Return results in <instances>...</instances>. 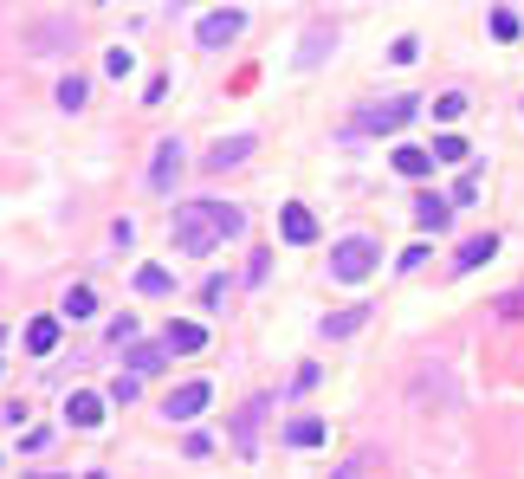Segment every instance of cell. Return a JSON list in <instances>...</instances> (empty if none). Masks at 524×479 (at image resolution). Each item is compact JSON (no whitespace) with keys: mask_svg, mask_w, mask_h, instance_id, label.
<instances>
[{"mask_svg":"<svg viewBox=\"0 0 524 479\" xmlns=\"http://www.w3.org/2000/svg\"><path fill=\"white\" fill-rule=\"evenodd\" d=\"M246 227V214L233 208V201H188V208H175V227H169V240H175V253H214L227 234H240Z\"/></svg>","mask_w":524,"mask_h":479,"instance_id":"cell-1","label":"cell"},{"mask_svg":"<svg viewBox=\"0 0 524 479\" xmlns=\"http://www.w3.org/2000/svg\"><path fill=\"white\" fill-rule=\"evenodd\" d=\"M376 266H382L376 240H337L330 246V279H343V285H363Z\"/></svg>","mask_w":524,"mask_h":479,"instance_id":"cell-2","label":"cell"},{"mask_svg":"<svg viewBox=\"0 0 524 479\" xmlns=\"http://www.w3.org/2000/svg\"><path fill=\"white\" fill-rule=\"evenodd\" d=\"M246 33V13L240 7H214V13H201V26H195V46H227V39H240Z\"/></svg>","mask_w":524,"mask_h":479,"instance_id":"cell-3","label":"cell"},{"mask_svg":"<svg viewBox=\"0 0 524 479\" xmlns=\"http://www.w3.org/2000/svg\"><path fill=\"white\" fill-rule=\"evenodd\" d=\"M72 33H78L72 13H46V20L26 26V52H65V46H72Z\"/></svg>","mask_w":524,"mask_h":479,"instance_id":"cell-4","label":"cell"},{"mask_svg":"<svg viewBox=\"0 0 524 479\" xmlns=\"http://www.w3.org/2000/svg\"><path fill=\"white\" fill-rule=\"evenodd\" d=\"M266 395H253V402L233 415V447H240V460H259V428H266Z\"/></svg>","mask_w":524,"mask_h":479,"instance_id":"cell-5","label":"cell"},{"mask_svg":"<svg viewBox=\"0 0 524 479\" xmlns=\"http://www.w3.org/2000/svg\"><path fill=\"white\" fill-rule=\"evenodd\" d=\"M415 111H421V98H408V91H402V98H389V104H369V111H363V130H382V136H389V130H402Z\"/></svg>","mask_w":524,"mask_h":479,"instance_id":"cell-6","label":"cell"},{"mask_svg":"<svg viewBox=\"0 0 524 479\" xmlns=\"http://www.w3.org/2000/svg\"><path fill=\"white\" fill-rule=\"evenodd\" d=\"M208 402H214V389H208V382H182V389H169V402H162V415H169V421H195V415H201Z\"/></svg>","mask_w":524,"mask_h":479,"instance_id":"cell-7","label":"cell"},{"mask_svg":"<svg viewBox=\"0 0 524 479\" xmlns=\"http://www.w3.org/2000/svg\"><path fill=\"white\" fill-rule=\"evenodd\" d=\"M175 175H182V143H156V162H149V188H156V195H169L175 188Z\"/></svg>","mask_w":524,"mask_h":479,"instance_id":"cell-8","label":"cell"},{"mask_svg":"<svg viewBox=\"0 0 524 479\" xmlns=\"http://www.w3.org/2000/svg\"><path fill=\"white\" fill-rule=\"evenodd\" d=\"M279 234L292 240V246H311V240H317V221H311V208L285 201V208H279Z\"/></svg>","mask_w":524,"mask_h":479,"instance_id":"cell-9","label":"cell"},{"mask_svg":"<svg viewBox=\"0 0 524 479\" xmlns=\"http://www.w3.org/2000/svg\"><path fill=\"white\" fill-rule=\"evenodd\" d=\"M246 156H253V136H227V143H214L208 169H214V175H227V169H240Z\"/></svg>","mask_w":524,"mask_h":479,"instance_id":"cell-10","label":"cell"},{"mask_svg":"<svg viewBox=\"0 0 524 479\" xmlns=\"http://www.w3.org/2000/svg\"><path fill=\"white\" fill-rule=\"evenodd\" d=\"M486 259H499V240H492V234H473L460 253H453V266H460V272H479Z\"/></svg>","mask_w":524,"mask_h":479,"instance_id":"cell-11","label":"cell"},{"mask_svg":"<svg viewBox=\"0 0 524 479\" xmlns=\"http://www.w3.org/2000/svg\"><path fill=\"white\" fill-rule=\"evenodd\" d=\"M65 415H72V428H98V421H104V395L78 389L72 402H65Z\"/></svg>","mask_w":524,"mask_h":479,"instance_id":"cell-12","label":"cell"},{"mask_svg":"<svg viewBox=\"0 0 524 479\" xmlns=\"http://www.w3.org/2000/svg\"><path fill=\"white\" fill-rule=\"evenodd\" d=\"M26 350H33V357H52V350H59V318H33L26 324Z\"/></svg>","mask_w":524,"mask_h":479,"instance_id":"cell-13","label":"cell"},{"mask_svg":"<svg viewBox=\"0 0 524 479\" xmlns=\"http://www.w3.org/2000/svg\"><path fill=\"white\" fill-rule=\"evenodd\" d=\"M363 324H369V305H350V311H337V318H324L317 331H324V337H356Z\"/></svg>","mask_w":524,"mask_h":479,"instance_id":"cell-14","label":"cell"},{"mask_svg":"<svg viewBox=\"0 0 524 479\" xmlns=\"http://www.w3.org/2000/svg\"><path fill=\"white\" fill-rule=\"evenodd\" d=\"M162 344H169V350H188V357H195V350L208 344V331H201V324H188V318H182V324H169V331H162Z\"/></svg>","mask_w":524,"mask_h":479,"instance_id":"cell-15","label":"cell"},{"mask_svg":"<svg viewBox=\"0 0 524 479\" xmlns=\"http://www.w3.org/2000/svg\"><path fill=\"white\" fill-rule=\"evenodd\" d=\"M59 311H65V318H72V324H85L91 311H98V292H91V285H72V292L59 298Z\"/></svg>","mask_w":524,"mask_h":479,"instance_id":"cell-16","label":"cell"},{"mask_svg":"<svg viewBox=\"0 0 524 479\" xmlns=\"http://www.w3.org/2000/svg\"><path fill=\"white\" fill-rule=\"evenodd\" d=\"M136 292H143V298H169L175 292L169 266H136Z\"/></svg>","mask_w":524,"mask_h":479,"instance_id":"cell-17","label":"cell"},{"mask_svg":"<svg viewBox=\"0 0 524 479\" xmlns=\"http://www.w3.org/2000/svg\"><path fill=\"white\" fill-rule=\"evenodd\" d=\"M447 214H453V201H440V195H421V201H415V221L427 227V234H440V227H447Z\"/></svg>","mask_w":524,"mask_h":479,"instance_id":"cell-18","label":"cell"},{"mask_svg":"<svg viewBox=\"0 0 524 479\" xmlns=\"http://www.w3.org/2000/svg\"><path fill=\"white\" fill-rule=\"evenodd\" d=\"M395 169H402L408 182H421V175L434 169V149H395Z\"/></svg>","mask_w":524,"mask_h":479,"instance_id":"cell-19","label":"cell"},{"mask_svg":"<svg viewBox=\"0 0 524 479\" xmlns=\"http://www.w3.org/2000/svg\"><path fill=\"white\" fill-rule=\"evenodd\" d=\"M427 149H434V162H460V169H466V156H473V143H466V136H434Z\"/></svg>","mask_w":524,"mask_h":479,"instance_id":"cell-20","label":"cell"},{"mask_svg":"<svg viewBox=\"0 0 524 479\" xmlns=\"http://www.w3.org/2000/svg\"><path fill=\"white\" fill-rule=\"evenodd\" d=\"M285 441H292V447H317V441H324V421H317V415H298L292 428H285Z\"/></svg>","mask_w":524,"mask_h":479,"instance_id":"cell-21","label":"cell"},{"mask_svg":"<svg viewBox=\"0 0 524 479\" xmlns=\"http://www.w3.org/2000/svg\"><path fill=\"white\" fill-rule=\"evenodd\" d=\"M162 350H169V344H130V376H149V369H162Z\"/></svg>","mask_w":524,"mask_h":479,"instance_id":"cell-22","label":"cell"},{"mask_svg":"<svg viewBox=\"0 0 524 479\" xmlns=\"http://www.w3.org/2000/svg\"><path fill=\"white\" fill-rule=\"evenodd\" d=\"M85 98H91V85H85V78H59V104H65V111H85Z\"/></svg>","mask_w":524,"mask_h":479,"instance_id":"cell-23","label":"cell"},{"mask_svg":"<svg viewBox=\"0 0 524 479\" xmlns=\"http://www.w3.org/2000/svg\"><path fill=\"white\" fill-rule=\"evenodd\" d=\"M486 26H492V39H518V13H512V7H492Z\"/></svg>","mask_w":524,"mask_h":479,"instance_id":"cell-24","label":"cell"},{"mask_svg":"<svg viewBox=\"0 0 524 479\" xmlns=\"http://www.w3.org/2000/svg\"><path fill=\"white\" fill-rule=\"evenodd\" d=\"M324 46H330V33H324V26H311V39H305V52H298V65H317V59H324Z\"/></svg>","mask_w":524,"mask_h":479,"instance_id":"cell-25","label":"cell"},{"mask_svg":"<svg viewBox=\"0 0 524 479\" xmlns=\"http://www.w3.org/2000/svg\"><path fill=\"white\" fill-rule=\"evenodd\" d=\"M460 111H466V98H460V91H440V98H434V117H440V123H453Z\"/></svg>","mask_w":524,"mask_h":479,"instance_id":"cell-26","label":"cell"},{"mask_svg":"<svg viewBox=\"0 0 524 479\" xmlns=\"http://www.w3.org/2000/svg\"><path fill=\"white\" fill-rule=\"evenodd\" d=\"M499 318H512V324L524 318V285H512V292H505V298H499Z\"/></svg>","mask_w":524,"mask_h":479,"instance_id":"cell-27","label":"cell"},{"mask_svg":"<svg viewBox=\"0 0 524 479\" xmlns=\"http://www.w3.org/2000/svg\"><path fill=\"white\" fill-rule=\"evenodd\" d=\"M453 201H460V208H466V201H479V175H473V169H466L460 182H453Z\"/></svg>","mask_w":524,"mask_h":479,"instance_id":"cell-28","label":"cell"},{"mask_svg":"<svg viewBox=\"0 0 524 479\" xmlns=\"http://www.w3.org/2000/svg\"><path fill=\"white\" fill-rule=\"evenodd\" d=\"M110 402H136V376H130V369H123V376L110 382Z\"/></svg>","mask_w":524,"mask_h":479,"instance_id":"cell-29","label":"cell"},{"mask_svg":"<svg viewBox=\"0 0 524 479\" xmlns=\"http://www.w3.org/2000/svg\"><path fill=\"white\" fill-rule=\"evenodd\" d=\"M415 52H421V39H408V33H402V39H395V46H389V59H395V65H408V59H415Z\"/></svg>","mask_w":524,"mask_h":479,"instance_id":"cell-30","label":"cell"},{"mask_svg":"<svg viewBox=\"0 0 524 479\" xmlns=\"http://www.w3.org/2000/svg\"><path fill=\"white\" fill-rule=\"evenodd\" d=\"M130 65H136V59H130V46H117V52H110V59H104V72H110V78H123V72H130Z\"/></svg>","mask_w":524,"mask_h":479,"instance_id":"cell-31","label":"cell"},{"mask_svg":"<svg viewBox=\"0 0 524 479\" xmlns=\"http://www.w3.org/2000/svg\"><path fill=\"white\" fill-rule=\"evenodd\" d=\"M363 460H369V454H356V460H343V467H337V479H363Z\"/></svg>","mask_w":524,"mask_h":479,"instance_id":"cell-32","label":"cell"},{"mask_svg":"<svg viewBox=\"0 0 524 479\" xmlns=\"http://www.w3.org/2000/svg\"><path fill=\"white\" fill-rule=\"evenodd\" d=\"M33 479H59V473H33Z\"/></svg>","mask_w":524,"mask_h":479,"instance_id":"cell-33","label":"cell"},{"mask_svg":"<svg viewBox=\"0 0 524 479\" xmlns=\"http://www.w3.org/2000/svg\"><path fill=\"white\" fill-rule=\"evenodd\" d=\"M85 479H104V473H85Z\"/></svg>","mask_w":524,"mask_h":479,"instance_id":"cell-34","label":"cell"}]
</instances>
